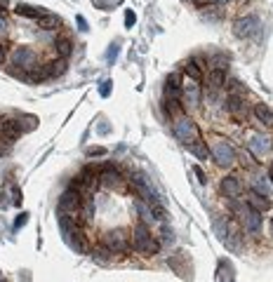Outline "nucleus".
Returning <instances> with one entry per match:
<instances>
[{"instance_id": "34", "label": "nucleus", "mask_w": 273, "mask_h": 282, "mask_svg": "<svg viewBox=\"0 0 273 282\" xmlns=\"http://www.w3.org/2000/svg\"><path fill=\"white\" fill-rule=\"evenodd\" d=\"M99 94H101V96H109V94H111V80H104V82H101V87H99Z\"/></svg>"}, {"instance_id": "15", "label": "nucleus", "mask_w": 273, "mask_h": 282, "mask_svg": "<svg viewBox=\"0 0 273 282\" xmlns=\"http://www.w3.org/2000/svg\"><path fill=\"white\" fill-rule=\"evenodd\" d=\"M219 188H221V193H224L226 198H238V195L243 193V184L238 181V176H224Z\"/></svg>"}, {"instance_id": "35", "label": "nucleus", "mask_w": 273, "mask_h": 282, "mask_svg": "<svg viewBox=\"0 0 273 282\" xmlns=\"http://www.w3.org/2000/svg\"><path fill=\"white\" fill-rule=\"evenodd\" d=\"M135 21H136V14L132 12V10H127V12H125V24H127V26H132Z\"/></svg>"}, {"instance_id": "46", "label": "nucleus", "mask_w": 273, "mask_h": 282, "mask_svg": "<svg viewBox=\"0 0 273 282\" xmlns=\"http://www.w3.org/2000/svg\"><path fill=\"white\" fill-rule=\"evenodd\" d=\"M269 181H271V186H273V169H271V179H269Z\"/></svg>"}, {"instance_id": "39", "label": "nucleus", "mask_w": 273, "mask_h": 282, "mask_svg": "<svg viewBox=\"0 0 273 282\" xmlns=\"http://www.w3.org/2000/svg\"><path fill=\"white\" fill-rule=\"evenodd\" d=\"M116 54H118V45H113V47L109 50V54H106V56H109V61H116Z\"/></svg>"}, {"instance_id": "13", "label": "nucleus", "mask_w": 273, "mask_h": 282, "mask_svg": "<svg viewBox=\"0 0 273 282\" xmlns=\"http://www.w3.org/2000/svg\"><path fill=\"white\" fill-rule=\"evenodd\" d=\"M226 106H229V113L233 115V120H238V122L247 120V106H245V101H243L240 94H231Z\"/></svg>"}, {"instance_id": "21", "label": "nucleus", "mask_w": 273, "mask_h": 282, "mask_svg": "<svg viewBox=\"0 0 273 282\" xmlns=\"http://www.w3.org/2000/svg\"><path fill=\"white\" fill-rule=\"evenodd\" d=\"M14 12L21 14V17H28V19H38V17H42V14H47L45 12V7H33V5H26V2H17Z\"/></svg>"}, {"instance_id": "44", "label": "nucleus", "mask_w": 273, "mask_h": 282, "mask_svg": "<svg viewBox=\"0 0 273 282\" xmlns=\"http://www.w3.org/2000/svg\"><path fill=\"white\" fill-rule=\"evenodd\" d=\"M7 14V10H5V0H0V17H5Z\"/></svg>"}, {"instance_id": "17", "label": "nucleus", "mask_w": 273, "mask_h": 282, "mask_svg": "<svg viewBox=\"0 0 273 282\" xmlns=\"http://www.w3.org/2000/svg\"><path fill=\"white\" fill-rule=\"evenodd\" d=\"M186 146V150L189 153H193L198 160H207L210 158V150H207V146H205L203 136H198V139H193V141H189V144H184Z\"/></svg>"}, {"instance_id": "28", "label": "nucleus", "mask_w": 273, "mask_h": 282, "mask_svg": "<svg viewBox=\"0 0 273 282\" xmlns=\"http://www.w3.org/2000/svg\"><path fill=\"white\" fill-rule=\"evenodd\" d=\"M149 209H151V216H153L156 221H165V216H167V212H165V207L160 205V202L151 200V202H149Z\"/></svg>"}, {"instance_id": "9", "label": "nucleus", "mask_w": 273, "mask_h": 282, "mask_svg": "<svg viewBox=\"0 0 273 282\" xmlns=\"http://www.w3.org/2000/svg\"><path fill=\"white\" fill-rule=\"evenodd\" d=\"M181 94H184V99H186V104L189 106H198L200 104V80H193L189 75H184L181 78Z\"/></svg>"}, {"instance_id": "31", "label": "nucleus", "mask_w": 273, "mask_h": 282, "mask_svg": "<svg viewBox=\"0 0 273 282\" xmlns=\"http://www.w3.org/2000/svg\"><path fill=\"white\" fill-rule=\"evenodd\" d=\"M165 111H170L172 118L181 115V104H179V99H165Z\"/></svg>"}, {"instance_id": "41", "label": "nucleus", "mask_w": 273, "mask_h": 282, "mask_svg": "<svg viewBox=\"0 0 273 282\" xmlns=\"http://www.w3.org/2000/svg\"><path fill=\"white\" fill-rule=\"evenodd\" d=\"M193 2H195L198 7H207V5H212L214 0H193Z\"/></svg>"}, {"instance_id": "32", "label": "nucleus", "mask_w": 273, "mask_h": 282, "mask_svg": "<svg viewBox=\"0 0 273 282\" xmlns=\"http://www.w3.org/2000/svg\"><path fill=\"white\" fill-rule=\"evenodd\" d=\"M193 174L198 176V181H200V184H207V174L203 172V167H200V165H195V167H193Z\"/></svg>"}, {"instance_id": "16", "label": "nucleus", "mask_w": 273, "mask_h": 282, "mask_svg": "<svg viewBox=\"0 0 273 282\" xmlns=\"http://www.w3.org/2000/svg\"><path fill=\"white\" fill-rule=\"evenodd\" d=\"M179 94H181V75L170 73L167 80H165V96L167 99H179Z\"/></svg>"}, {"instance_id": "27", "label": "nucleus", "mask_w": 273, "mask_h": 282, "mask_svg": "<svg viewBox=\"0 0 273 282\" xmlns=\"http://www.w3.org/2000/svg\"><path fill=\"white\" fill-rule=\"evenodd\" d=\"M186 75L193 78V80H200L203 78V71H200V64H198V59H191V61H186Z\"/></svg>"}, {"instance_id": "7", "label": "nucleus", "mask_w": 273, "mask_h": 282, "mask_svg": "<svg viewBox=\"0 0 273 282\" xmlns=\"http://www.w3.org/2000/svg\"><path fill=\"white\" fill-rule=\"evenodd\" d=\"M101 244H104L106 249H111V252H118V254H120V252H127V247H130V242H127V233L120 230V228L104 233Z\"/></svg>"}, {"instance_id": "37", "label": "nucleus", "mask_w": 273, "mask_h": 282, "mask_svg": "<svg viewBox=\"0 0 273 282\" xmlns=\"http://www.w3.org/2000/svg\"><path fill=\"white\" fill-rule=\"evenodd\" d=\"M12 202H14V205H21V190H19V188H14V193H12Z\"/></svg>"}, {"instance_id": "10", "label": "nucleus", "mask_w": 273, "mask_h": 282, "mask_svg": "<svg viewBox=\"0 0 273 282\" xmlns=\"http://www.w3.org/2000/svg\"><path fill=\"white\" fill-rule=\"evenodd\" d=\"M12 64L19 68H24V71H28L31 66H36V52L31 50V47H26V45H19V47H14L12 50Z\"/></svg>"}, {"instance_id": "18", "label": "nucleus", "mask_w": 273, "mask_h": 282, "mask_svg": "<svg viewBox=\"0 0 273 282\" xmlns=\"http://www.w3.org/2000/svg\"><path fill=\"white\" fill-rule=\"evenodd\" d=\"M247 207H250V209H254V212H266V209L271 207V200L252 190V193L247 195Z\"/></svg>"}, {"instance_id": "2", "label": "nucleus", "mask_w": 273, "mask_h": 282, "mask_svg": "<svg viewBox=\"0 0 273 282\" xmlns=\"http://www.w3.org/2000/svg\"><path fill=\"white\" fill-rule=\"evenodd\" d=\"M132 242H135L136 252H141V254H146V256L158 254V249H160V242L151 235V230H149V226H146V224H136V226H135Z\"/></svg>"}, {"instance_id": "23", "label": "nucleus", "mask_w": 273, "mask_h": 282, "mask_svg": "<svg viewBox=\"0 0 273 282\" xmlns=\"http://www.w3.org/2000/svg\"><path fill=\"white\" fill-rule=\"evenodd\" d=\"M45 75L47 78H52V75H61L64 71H66V59H59V61H50V64H45Z\"/></svg>"}, {"instance_id": "22", "label": "nucleus", "mask_w": 273, "mask_h": 282, "mask_svg": "<svg viewBox=\"0 0 273 282\" xmlns=\"http://www.w3.org/2000/svg\"><path fill=\"white\" fill-rule=\"evenodd\" d=\"M224 82H226L224 71L212 68V71H210V75H207V85H210V90H212V92H217V90H221V87H224Z\"/></svg>"}, {"instance_id": "30", "label": "nucleus", "mask_w": 273, "mask_h": 282, "mask_svg": "<svg viewBox=\"0 0 273 282\" xmlns=\"http://www.w3.org/2000/svg\"><path fill=\"white\" fill-rule=\"evenodd\" d=\"M111 254H113V252H111V249H106V247L101 244V247H97L95 252H92V259H95V261H99V263H109Z\"/></svg>"}, {"instance_id": "42", "label": "nucleus", "mask_w": 273, "mask_h": 282, "mask_svg": "<svg viewBox=\"0 0 273 282\" xmlns=\"http://www.w3.org/2000/svg\"><path fill=\"white\" fill-rule=\"evenodd\" d=\"M5 59H7V50H5V45L0 42V64H2Z\"/></svg>"}, {"instance_id": "8", "label": "nucleus", "mask_w": 273, "mask_h": 282, "mask_svg": "<svg viewBox=\"0 0 273 282\" xmlns=\"http://www.w3.org/2000/svg\"><path fill=\"white\" fill-rule=\"evenodd\" d=\"M240 219H243V228L250 233V235H259L261 228H264V216L261 212H254V209H240Z\"/></svg>"}, {"instance_id": "24", "label": "nucleus", "mask_w": 273, "mask_h": 282, "mask_svg": "<svg viewBox=\"0 0 273 282\" xmlns=\"http://www.w3.org/2000/svg\"><path fill=\"white\" fill-rule=\"evenodd\" d=\"M36 24H38V28H42V31H55V28L59 26V19H57L55 14H42V17L36 19Z\"/></svg>"}, {"instance_id": "47", "label": "nucleus", "mask_w": 273, "mask_h": 282, "mask_svg": "<svg viewBox=\"0 0 273 282\" xmlns=\"http://www.w3.org/2000/svg\"><path fill=\"white\" fill-rule=\"evenodd\" d=\"M271 169H273V167H271Z\"/></svg>"}, {"instance_id": "6", "label": "nucleus", "mask_w": 273, "mask_h": 282, "mask_svg": "<svg viewBox=\"0 0 273 282\" xmlns=\"http://www.w3.org/2000/svg\"><path fill=\"white\" fill-rule=\"evenodd\" d=\"M80 205H82V195L76 190V188H66L59 198V209L61 214H78L80 212Z\"/></svg>"}, {"instance_id": "38", "label": "nucleus", "mask_w": 273, "mask_h": 282, "mask_svg": "<svg viewBox=\"0 0 273 282\" xmlns=\"http://www.w3.org/2000/svg\"><path fill=\"white\" fill-rule=\"evenodd\" d=\"M5 33H7V19L0 17V36H5Z\"/></svg>"}, {"instance_id": "5", "label": "nucleus", "mask_w": 273, "mask_h": 282, "mask_svg": "<svg viewBox=\"0 0 273 282\" xmlns=\"http://www.w3.org/2000/svg\"><path fill=\"white\" fill-rule=\"evenodd\" d=\"M233 33H235L238 38H252V36H257V33H259V19H257L254 14H245V17L235 19Z\"/></svg>"}, {"instance_id": "45", "label": "nucleus", "mask_w": 273, "mask_h": 282, "mask_svg": "<svg viewBox=\"0 0 273 282\" xmlns=\"http://www.w3.org/2000/svg\"><path fill=\"white\" fill-rule=\"evenodd\" d=\"M0 205H5V190L0 188Z\"/></svg>"}, {"instance_id": "19", "label": "nucleus", "mask_w": 273, "mask_h": 282, "mask_svg": "<svg viewBox=\"0 0 273 282\" xmlns=\"http://www.w3.org/2000/svg\"><path fill=\"white\" fill-rule=\"evenodd\" d=\"M254 118L266 125V127H273V108L269 104H254Z\"/></svg>"}, {"instance_id": "29", "label": "nucleus", "mask_w": 273, "mask_h": 282, "mask_svg": "<svg viewBox=\"0 0 273 282\" xmlns=\"http://www.w3.org/2000/svg\"><path fill=\"white\" fill-rule=\"evenodd\" d=\"M71 235H73V244H76V249L78 252H87V238L82 235L78 228H73L71 230Z\"/></svg>"}, {"instance_id": "36", "label": "nucleus", "mask_w": 273, "mask_h": 282, "mask_svg": "<svg viewBox=\"0 0 273 282\" xmlns=\"http://www.w3.org/2000/svg\"><path fill=\"white\" fill-rule=\"evenodd\" d=\"M26 221H28V214H26V212H24V214H19V219L14 221V230H17V228H21V226H24Z\"/></svg>"}, {"instance_id": "25", "label": "nucleus", "mask_w": 273, "mask_h": 282, "mask_svg": "<svg viewBox=\"0 0 273 282\" xmlns=\"http://www.w3.org/2000/svg\"><path fill=\"white\" fill-rule=\"evenodd\" d=\"M55 50H57V54H59L61 59H68V56L73 54V42L68 40V38H61V40L55 42Z\"/></svg>"}, {"instance_id": "43", "label": "nucleus", "mask_w": 273, "mask_h": 282, "mask_svg": "<svg viewBox=\"0 0 273 282\" xmlns=\"http://www.w3.org/2000/svg\"><path fill=\"white\" fill-rule=\"evenodd\" d=\"M76 21H78V26H80V31H87V24H85V19H82V17H78Z\"/></svg>"}, {"instance_id": "14", "label": "nucleus", "mask_w": 273, "mask_h": 282, "mask_svg": "<svg viewBox=\"0 0 273 282\" xmlns=\"http://www.w3.org/2000/svg\"><path fill=\"white\" fill-rule=\"evenodd\" d=\"M0 132L5 136V141H17L21 136V122L14 120V118H7V120H0Z\"/></svg>"}, {"instance_id": "12", "label": "nucleus", "mask_w": 273, "mask_h": 282, "mask_svg": "<svg viewBox=\"0 0 273 282\" xmlns=\"http://www.w3.org/2000/svg\"><path fill=\"white\" fill-rule=\"evenodd\" d=\"M271 148H273V139L269 134H254L252 139H250V150H252L257 158L266 155V153H271Z\"/></svg>"}, {"instance_id": "40", "label": "nucleus", "mask_w": 273, "mask_h": 282, "mask_svg": "<svg viewBox=\"0 0 273 282\" xmlns=\"http://www.w3.org/2000/svg\"><path fill=\"white\" fill-rule=\"evenodd\" d=\"M163 242H172V230L163 228Z\"/></svg>"}, {"instance_id": "4", "label": "nucleus", "mask_w": 273, "mask_h": 282, "mask_svg": "<svg viewBox=\"0 0 273 282\" xmlns=\"http://www.w3.org/2000/svg\"><path fill=\"white\" fill-rule=\"evenodd\" d=\"M172 127H175V136H177L181 144H189V141H193V139H198V136H200L198 125H195L191 118H186V115H177Z\"/></svg>"}, {"instance_id": "3", "label": "nucleus", "mask_w": 273, "mask_h": 282, "mask_svg": "<svg viewBox=\"0 0 273 282\" xmlns=\"http://www.w3.org/2000/svg\"><path fill=\"white\" fill-rule=\"evenodd\" d=\"M210 155L217 160V165H221V167H229V165H233L235 162V150H233V146L226 141V139H219V136H214L212 141H210Z\"/></svg>"}, {"instance_id": "33", "label": "nucleus", "mask_w": 273, "mask_h": 282, "mask_svg": "<svg viewBox=\"0 0 273 282\" xmlns=\"http://www.w3.org/2000/svg\"><path fill=\"white\" fill-rule=\"evenodd\" d=\"M87 155H90V158H97V155H106V148H101V146L87 148Z\"/></svg>"}, {"instance_id": "20", "label": "nucleus", "mask_w": 273, "mask_h": 282, "mask_svg": "<svg viewBox=\"0 0 273 282\" xmlns=\"http://www.w3.org/2000/svg\"><path fill=\"white\" fill-rule=\"evenodd\" d=\"M252 190L264 195V198H271L273 186H271V181H269V176H254L252 179Z\"/></svg>"}, {"instance_id": "1", "label": "nucleus", "mask_w": 273, "mask_h": 282, "mask_svg": "<svg viewBox=\"0 0 273 282\" xmlns=\"http://www.w3.org/2000/svg\"><path fill=\"white\" fill-rule=\"evenodd\" d=\"M214 230H217L219 240L224 242L229 249H240V226L235 224V221H231V219H219V221H214Z\"/></svg>"}, {"instance_id": "11", "label": "nucleus", "mask_w": 273, "mask_h": 282, "mask_svg": "<svg viewBox=\"0 0 273 282\" xmlns=\"http://www.w3.org/2000/svg\"><path fill=\"white\" fill-rule=\"evenodd\" d=\"M99 184H104V186H111V188H118V186H123V174H120L116 167H111V165H104V167L99 169Z\"/></svg>"}, {"instance_id": "26", "label": "nucleus", "mask_w": 273, "mask_h": 282, "mask_svg": "<svg viewBox=\"0 0 273 282\" xmlns=\"http://www.w3.org/2000/svg\"><path fill=\"white\" fill-rule=\"evenodd\" d=\"M219 282H235L231 261H221V263H219Z\"/></svg>"}]
</instances>
